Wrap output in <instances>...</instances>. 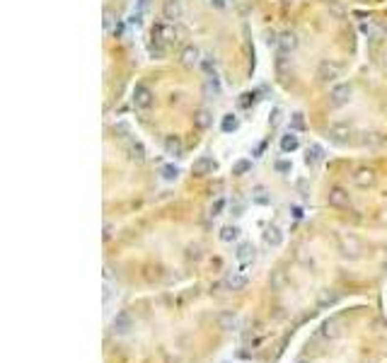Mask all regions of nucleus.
Instances as JSON below:
<instances>
[{
    "instance_id": "11",
    "label": "nucleus",
    "mask_w": 387,
    "mask_h": 363,
    "mask_svg": "<svg viewBox=\"0 0 387 363\" xmlns=\"http://www.w3.org/2000/svg\"><path fill=\"white\" fill-rule=\"evenodd\" d=\"M317 78H319V82H334L337 78H339V71L332 66V63H319V71H317Z\"/></svg>"
},
{
    "instance_id": "27",
    "label": "nucleus",
    "mask_w": 387,
    "mask_h": 363,
    "mask_svg": "<svg viewBox=\"0 0 387 363\" xmlns=\"http://www.w3.org/2000/svg\"><path fill=\"white\" fill-rule=\"evenodd\" d=\"M252 201H254V203H269L271 196L266 194V189H264V187H257V189L252 192Z\"/></svg>"
},
{
    "instance_id": "3",
    "label": "nucleus",
    "mask_w": 387,
    "mask_h": 363,
    "mask_svg": "<svg viewBox=\"0 0 387 363\" xmlns=\"http://www.w3.org/2000/svg\"><path fill=\"white\" fill-rule=\"evenodd\" d=\"M131 329H133V317H131L126 310L116 313V317L112 320V334H116V337H126Z\"/></svg>"
},
{
    "instance_id": "33",
    "label": "nucleus",
    "mask_w": 387,
    "mask_h": 363,
    "mask_svg": "<svg viewBox=\"0 0 387 363\" xmlns=\"http://www.w3.org/2000/svg\"><path fill=\"white\" fill-rule=\"evenodd\" d=\"M276 169H278V172H290V162H286V160L276 162Z\"/></svg>"
},
{
    "instance_id": "14",
    "label": "nucleus",
    "mask_w": 387,
    "mask_h": 363,
    "mask_svg": "<svg viewBox=\"0 0 387 363\" xmlns=\"http://www.w3.org/2000/svg\"><path fill=\"white\" fill-rule=\"evenodd\" d=\"M341 254L356 259V257L361 254V244H358V240H356V238H344V240H341Z\"/></svg>"
},
{
    "instance_id": "24",
    "label": "nucleus",
    "mask_w": 387,
    "mask_h": 363,
    "mask_svg": "<svg viewBox=\"0 0 387 363\" xmlns=\"http://www.w3.org/2000/svg\"><path fill=\"white\" fill-rule=\"evenodd\" d=\"M249 169H252V160H247V158H242V160H237L232 165V174L235 177H244Z\"/></svg>"
},
{
    "instance_id": "20",
    "label": "nucleus",
    "mask_w": 387,
    "mask_h": 363,
    "mask_svg": "<svg viewBox=\"0 0 387 363\" xmlns=\"http://www.w3.org/2000/svg\"><path fill=\"white\" fill-rule=\"evenodd\" d=\"M324 339H334V337H339L341 334V329H339V322L337 320H329V322L322 324V332H319Z\"/></svg>"
},
{
    "instance_id": "6",
    "label": "nucleus",
    "mask_w": 387,
    "mask_h": 363,
    "mask_svg": "<svg viewBox=\"0 0 387 363\" xmlns=\"http://www.w3.org/2000/svg\"><path fill=\"white\" fill-rule=\"evenodd\" d=\"M327 201L332 208H348L351 206V196H348L346 189H341V187H334V189H329V194H327Z\"/></svg>"
},
{
    "instance_id": "15",
    "label": "nucleus",
    "mask_w": 387,
    "mask_h": 363,
    "mask_svg": "<svg viewBox=\"0 0 387 363\" xmlns=\"http://www.w3.org/2000/svg\"><path fill=\"white\" fill-rule=\"evenodd\" d=\"M182 63H184V66H196V63H201V51H198L196 46H187V48L182 51Z\"/></svg>"
},
{
    "instance_id": "18",
    "label": "nucleus",
    "mask_w": 387,
    "mask_h": 363,
    "mask_svg": "<svg viewBox=\"0 0 387 363\" xmlns=\"http://www.w3.org/2000/svg\"><path fill=\"white\" fill-rule=\"evenodd\" d=\"M264 240H266V244H271V247H281V242H283V233H281V228H269L266 233H264Z\"/></svg>"
},
{
    "instance_id": "10",
    "label": "nucleus",
    "mask_w": 387,
    "mask_h": 363,
    "mask_svg": "<svg viewBox=\"0 0 387 363\" xmlns=\"http://www.w3.org/2000/svg\"><path fill=\"white\" fill-rule=\"evenodd\" d=\"M276 46H278L281 53H290V51L298 48V37H295L293 32H283V34L278 37V41H276Z\"/></svg>"
},
{
    "instance_id": "12",
    "label": "nucleus",
    "mask_w": 387,
    "mask_h": 363,
    "mask_svg": "<svg viewBox=\"0 0 387 363\" xmlns=\"http://www.w3.org/2000/svg\"><path fill=\"white\" fill-rule=\"evenodd\" d=\"M322 160H324V148L317 145V143H312L308 148V153H305V162H308L310 167H317Z\"/></svg>"
},
{
    "instance_id": "25",
    "label": "nucleus",
    "mask_w": 387,
    "mask_h": 363,
    "mask_svg": "<svg viewBox=\"0 0 387 363\" xmlns=\"http://www.w3.org/2000/svg\"><path fill=\"white\" fill-rule=\"evenodd\" d=\"M240 238V228L237 225H225V228H220V240L223 242H235Z\"/></svg>"
},
{
    "instance_id": "26",
    "label": "nucleus",
    "mask_w": 387,
    "mask_h": 363,
    "mask_svg": "<svg viewBox=\"0 0 387 363\" xmlns=\"http://www.w3.org/2000/svg\"><path fill=\"white\" fill-rule=\"evenodd\" d=\"M361 32H363L368 39H378V37H380V29H378L370 20H368V22H361Z\"/></svg>"
},
{
    "instance_id": "4",
    "label": "nucleus",
    "mask_w": 387,
    "mask_h": 363,
    "mask_svg": "<svg viewBox=\"0 0 387 363\" xmlns=\"http://www.w3.org/2000/svg\"><path fill=\"white\" fill-rule=\"evenodd\" d=\"M351 95H353V90H351V85H337L332 92H329V107H344L351 102Z\"/></svg>"
},
{
    "instance_id": "13",
    "label": "nucleus",
    "mask_w": 387,
    "mask_h": 363,
    "mask_svg": "<svg viewBox=\"0 0 387 363\" xmlns=\"http://www.w3.org/2000/svg\"><path fill=\"white\" fill-rule=\"evenodd\" d=\"M150 2H153V0H136V7H133V12H131L128 22H131V24H141V20H143V15L148 12Z\"/></svg>"
},
{
    "instance_id": "21",
    "label": "nucleus",
    "mask_w": 387,
    "mask_h": 363,
    "mask_svg": "<svg viewBox=\"0 0 387 363\" xmlns=\"http://www.w3.org/2000/svg\"><path fill=\"white\" fill-rule=\"evenodd\" d=\"M194 123H196V128L206 131V128H208V126L213 123V117H211V112H206V109L196 112V117H194Z\"/></svg>"
},
{
    "instance_id": "31",
    "label": "nucleus",
    "mask_w": 387,
    "mask_h": 363,
    "mask_svg": "<svg viewBox=\"0 0 387 363\" xmlns=\"http://www.w3.org/2000/svg\"><path fill=\"white\" fill-rule=\"evenodd\" d=\"M223 211H225V199H216V201L211 203V216L213 218H218Z\"/></svg>"
},
{
    "instance_id": "7",
    "label": "nucleus",
    "mask_w": 387,
    "mask_h": 363,
    "mask_svg": "<svg viewBox=\"0 0 387 363\" xmlns=\"http://www.w3.org/2000/svg\"><path fill=\"white\" fill-rule=\"evenodd\" d=\"M351 179H353L356 187H370V184L375 182V169H373V167H358Z\"/></svg>"
},
{
    "instance_id": "32",
    "label": "nucleus",
    "mask_w": 387,
    "mask_h": 363,
    "mask_svg": "<svg viewBox=\"0 0 387 363\" xmlns=\"http://www.w3.org/2000/svg\"><path fill=\"white\" fill-rule=\"evenodd\" d=\"M252 102H254V95H252V92H244L242 99H240V107H249Z\"/></svg>"
},
{
    "instance_id": "23",
    "label": "nucleus",
    "mask_w": 387,
    "mask_h": 363,
    "mask_svg": "<svg viewBox=\"0 0 387 363\" xmlns=\"http://www.w3.org/2000/svg\"><path fill=\"white\" fill-rule=\"evenodd\" d=\"M220 329H225V332H232V329H237V324H240V320L232 315V313H225V315H220Z\"/></svg>"
},
{
    "instance_id": "2",
    "label": "nucleus",
    "mask_w": 387,
    "mask_h": 363,
    "mask_svg": "<svg viewBox=\"0 0 387 363\" xmlns=\"http://www.w3.org/2000/svg\"><path fill=\"white\" fill-rule=\"evenodd\" d=\"M153 102H155L153 90L148 85H136V90H133V107L138 112H145V109L153 107Z\"/></svg>"
},
{
    "instance_id": "8",
    "label": "nucleus",
    "mask_w": 387,
    "mask_h": 363,
    "mask_svg": "<svg viewBox=\"0 0 387 363\" xmlns=\"http://www.w3.org/2000/svg\"><path fill=\"white\" fill-rule=\"evenodd\" d=\"M213 169H216V160L208 158V155H201V158L194 160V165H192V172L196 177H206V174H211Z\"/></svg>"
},
{
    "instance_id": "16",
    "label": "nucleus",
    "mask_w": 387,
    "mask_h": 363,
    "mask_svg": "<svg viewBox=\"0 0 387 363\" xmlns=\"http://www.w3.org/2000/svg\"><path fill=\"white\" fill-rule=\"evenodd\" d=\"M298 143H300V141H298L295 131H288V133L281 138V150H283V153H293V150L298 148Z\"/></svg>"
},
{
    "instance_id": "34",
    "label": "nucleus",
    "mask_w": 387,
    "mask_h": 363,
    "mask_svg": "<svg viewBox=\"0 0 387 363\" xmlns=\"http://www.w3.org/2000/svg\"><path fill=\"white\" fill-rule=\"evenodd\" d=\"M211 5H216V7H225V0H211Z\"/></svg>"
},
{
    "instance_id": "5",
    "label": "nucleus",
    "mask_w": 387,
    "mask_h": 363,
    "mask_svg": "<svg viewBox=\"0 0 387 363\" xmlns=\"http://www.w3.org/2000/svg\"><path fill=\"white\" fill-rule=\"evenodd\" d=\"M235 259L240 262L242 269H247V266L257 259V249L252 247V242H242V244L237 247V252H235Z\"/></svg>"
},
{
    "instance_id": "22",
    "label": "nucleus",
    "mask_w": 387,
    "mask_h": 363,
    "mask_svg": "<svg viewBox=\"0 0 387 363\" xmlns=\"http://www.w3.org/2000/svg\"><path fill=\"white\" fill-rule=\"evenodd\" d=\"M237 126H240V119H237L235 114H225V117L220 119V128H223L225 133H232V131H237Z\"/></svg>"
},
{
    "instance_id": "17",
    "label": "nucleus",
    "mask_w": 387,
    "mask_h": 363,
    "mask_svg": "<svg viewBox=\"0 0 387 363\" xmlns=\"http://www.w3.org/2000/svg\"><path fill=\"white\" fill-rule=\"evenodd\" d=\"M165 150H167L169 155H174V158H179V155L184 153V145H182V141H179L177 136H169V138L165 141Z\"/></svg>"
},
{
    "instance_id": "28",
    "label": "nucleus",
    "mask_w": 387,
    "mask_h": 363,
    "mask_svg": "<svg viewBox=\"0 0 387 363\" xmlns=\"http://www.w3.org/2000/svg\"><path fill=\"white\" fill-rule=\"evenodd\" d=\"M177 177H179V169H177L174 165H165V167H162V179H165V182H174Z\"/></svg>"
},
{
    "instance_id": "30",
    "label": "nucleus",
    "mask_w": 387,
    "mask_h": 363,
    "mask_svg": "<svg viewBox=\"0 0 387 363\" xmlns=\"http://www.w3.org/2000/svg\"><path fill=\"white\" fill-rule=\"evenodd\" d=\"M303 128H305V117L298 112L290 117V131H303Z\"/></svg>"
},
{
    "instance_id": "19",
    "label": "nucleus",
    "mask_w": 387,
    "mask_h": 363,
    "mask_svg": "<svg viewBox=\"0 0 387 363\" xmlns=\"http://www.w3.org/2000/svg\"><path fill=\"white\" fill-rule=\"evenodd\" d=\"M244 286H247V276H244V274L232 271L230 276H228V288H230V290H242Z\"/></svg>"
},
{
    "instance_id": "29",
    "label": "nucleus",
    "mask_w": 387,
    "mask_h": 363,
    "mask_svg": "<svg viewBox=\"0 0 387 363\" xmlns=\"http://www.w3.org/2000/svg\"><path fill=\"white\" fill-rule=\"evenodd\" d=\"M201 68H203L208 75H218V73H216V61H213V56H203V58H201Z\"/></svg>"
},
{
    "instance_id": "9",
    "label": "nucleus",
    "mask_w": 387,
    "mask_h": 363,
    "mask_svg": "<svg viewBox=\"0 0 387 363\" xmlns=\"http://www.w3.org/2000/svg\"><path fill=\"white\" fill-rule=\"evenodd\" d=\"M162 15H165L167 22H177V20H182V2H179V0H165V5H162Z\"/></svg>"
},
{
    "instance_id": "1",
    "label": "nucleus",
    "mask_w": 387,
    "mask_h": 363,
    "mask_svg": "<svg viewBox=\"0 0 387 363\" xmlns=\"http://www.w3.org/2000/svg\"><path fill=\"white\" fill-rule=\"evenodd\" d=\"M174 37H177V32H174V27H172L169 22H155L153 41H150V53L157 56V58H162L165 51H167V46L174 41Z\"/></svg>"
}]
</instances>
